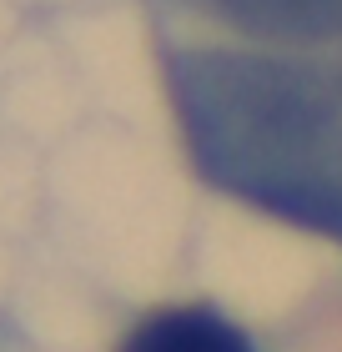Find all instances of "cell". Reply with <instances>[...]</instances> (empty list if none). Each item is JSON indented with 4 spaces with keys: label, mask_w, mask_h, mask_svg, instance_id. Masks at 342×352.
<instances>
[{
    "label": "cell",
    "mask_w": 342,
    "mask_h": 352,
    "mask_svg": "<svg viewBox=\"0 0 342 352\" xmlns=\"http://www.w3.org/2000/svg\"><path fill=\"white\" fill-rule=\"evenodd\" d=\"M116 352H257V342L217 307H161L141 317Z\"/></svg>",
    "instance_id": "cell-3"
},
{
    "label": "cell",
    "mask_w": 342,
    "mask_h": 352,
    "mask_svg": "<svg viewBox=\"0 0 342 352\" xmlns=\"http://www.w3.org/2000/svg\"><path fill=\"white\" fill-rule=\"evenodd\" d=\"M197 171L226 197L342 242V60L302 51H167Z\"/></svg>",
    "instance_id": "cell-1"
},
{
    "label": "cell",
    "mask_w": 342,
    "mask_h": 352,
    "mask_svg": "<svg viewBox=\"0 0 342 352\" xmlns=\"http://www.w3.org/2000/svg\"><path fill=\"white\" fill-rule=\"evenodd\" d=\"M176 6L282 51H312V45L342 41V0H176Z\"/></svg>",
    "instance_id": "cell-2"
}]
</instances>
